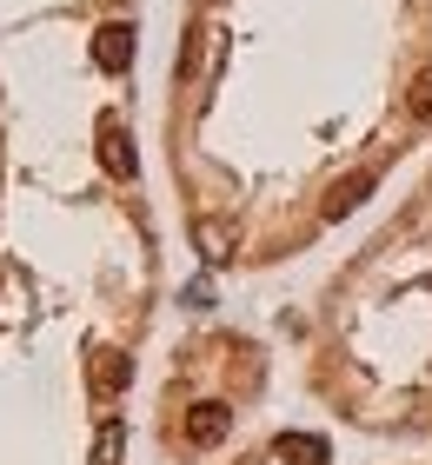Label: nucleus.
<instances>
[{"label": "nucleus", "mask_w": 432, "mask_h": 465, "mask_svg": "<svg viewBox=\"0 0 432 465\" xmlns=\"http://www.w3.org/2000/svg\"><path fill=\"white\" fill-rule=\"evenodd\" d=\"M126 386V359L120 352H94V392H120Z\"/></svg>", "instance_id": "obj_6"}, {"label": "nucleus", "mask_w": 432, "mask_h": 465, "mask_svg": "<svg viewBox=\"0 0 432 465\" xmlns=\"http://www.w3.org/2000/svg\"><path fill=\"white\" fill-rule=\"evenodd\" d=\"M226 426H233V412H226V406H193V419H186V439H193V446H220V439H226Z\"/></svg>", "instance_id": "obj_3"}, {"label": "nucleus", "mask_w": 432, "mask_h": 465, "mask_svg": "<svg viewBox=\"0 0 432 465\" xmlns=\"http://www.w3.org/2000/svg\"><path fill=\"white\" fill-rule=\"evenodd\" d=\"M373 193V173H353V180H339L333 186V200H327V220H339V213H353V206Z\"/></svg>", "instance_id": "obj_5"}, {"label": "nucleus", "mask_w": 432, "mask_h": 465, "mask_svg": "<svg viewBox=\"0 0 432 465\" xmlns=\"http://www.w3.org/2000/svg\"><path fill=\"white\" fill-rule=\"evenodd\" d=\"M114 452H120V426H106L100 432V465H114Z\"/></svg>", "instance_id": "obj_8"}, {"label": "nucleus", "mask_w": 432, "mask_h": 465, "mask_svg": "<svg viewBox=\"0 0 432 465\" xmlns=\"http://www.w3.org/2000/svg\"><path fill=\"white\" fill-rule=\"evenodd\" d=\"M413 120H432V67L413 80Z\"/></svg>", "instance_id": "obj_7"}, {"label": "nucleus", "mask_w": 432, "mask_h": 465, "mask_svg": "<svg viewBox=\"0 0 432 465\" xmlns=\"http://www.w3.org/2000/svg\"><path fill=\"white\" fill-rule=\"evenodd\" d=\"M279 459H293V465H327V439H313V432H286V439H279Z\"/></svg>", "instance_id": "obj_4"}, {"label": "nucleus", "mask_w": 432, "mask_h": 465, "mask_svg": "<svg viewBox=\"0 0 432 465\" xmlns=\"http://www.w3.org/2000/svg\"><path fill=\"white\" fill-rule=\"evenodd\" d=\"M94 60H100L106 74L134 67V27H126V20H106V27L94 34Z\"/></svg>", "instance_id": "obj_1"}, {"label": "nucleus", "mask_w": 432, "mask_h": 465, "mask_svg": "<svg viewBox=\"0 0 432 465\" xmlns=\"http://www.w3.org/2000/svg\"><path fill=\"white\" fill-rule=\"evenodd\" d=\"M100 166H106L114 180H134V140H126V126H120L114 114L100 120Z\"/></svg>", "instance_id": "obj_2"}]
</instances>
